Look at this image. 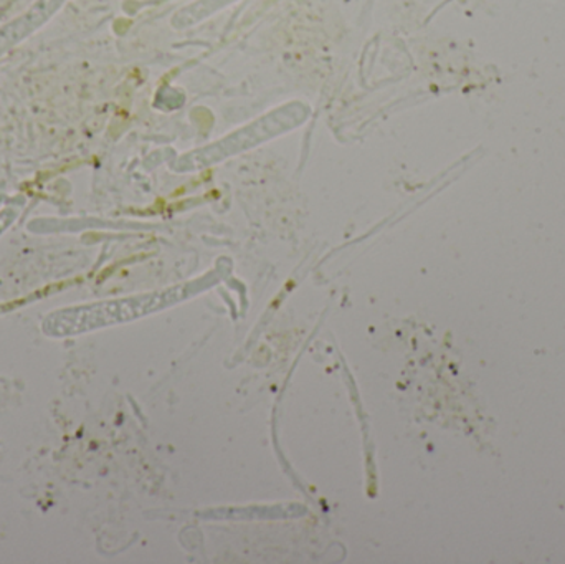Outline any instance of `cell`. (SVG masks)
Instances as JSON below:
<instances>
[{
  "label": "cell",
  "mask_w": 565,
  "mask_h": 564,
  "mask_svg": "<svg viewBox=\"0 0 565 564\" xmlns=\"http://www.w3.org/2000/svg\"><path fill=\"white\" fill-rule=\"evenodd\" d=\"M63 3L65 0H36L25 13L3 25L0 29V56L19 45L26 36L32 35Z\"/></svg>",
  "instance_id": "obj_1"
},
{
  "label": "cell",
  "mask_w": 565,
  "mask_h": 564,
  "mask_svg": "<svg viewBox=\"0 0 565 564\" xmlns=\"http://www.w3.org/2000/svg\"><path fill=\"white\" fill-rule=\"evenodd\" d=\"M13 217H15V212L13 211H6L0 214V232H2L3 228L13 221Z\"/></svg>",
  "instance_id": "obj_2"
}]
</instances>
